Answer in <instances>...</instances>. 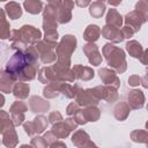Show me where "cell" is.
Returning a JSON list of instances; mask_svg holds the SVG:
<instances>
[{"mask_svg": "<svg viewBox=\"0 0 148 148\" xmlns=\"http://www.w3.org/2000/svg\"><path fill=\"white\" fill-rule=\"evenodd\" d=\"M147 20L140 14L138 13L136 10H132L130 13L126 14V16L124 17V22H125V25L132 28V30L135 32H138L140 29H141V25L146 22Z\"/></svg>", "mask_w": 148, "mask_h": 148, "instance_id": "cell-14", "label": "cell"}, {"mask_svg": "<svg viewBox=\"0 0 148 148\" xmlns=\"http://www.w3.org/2000/svg\"><path fill=\"white\" fill-rule=\"evenodd\" d=\"M101 117V110L96 106H84L83 109L80 108V110H77L74 114H73V119L76 121L77 125H84L88 121H97Z\"/></svg>", "mask_w": 148, "mask_h": 148, "instance_id": "cell-6", "label": "cell"}, {"mask_svg": "<svg viewBox=\"0 0 148 148\" xmlns=\"http://www.w3.org/2000/svg\"><path fill=\"white\" fill-rule=\"evenodd\" d=\"M15 82L16 80L5 68H0V91L1 92H6V94L12 92Z\"/></svg>", "mask_w": 148, "mask_h": 148, "instance_id": "cell-21", "label": "cell"}, {"mask_svg": "<svg viewBox=\"0 0 148 148\" xmlns=\"http://www.w3.org/2000/svg\"><path fill=\"white\" fill-rule=\"evenodd\" d=\"M10 35V24L6 18L5 9L0 8V39H7Z\"/></svg>", "mask_w": 148, "mask_h": 148, "instance_id": "cell-30", "label": "cell"}, {"mask_svg": "<svg viewBox=\"0 0 148 148\" xmlns=\"http://www.w3.org/2000/svg\"><path fill=\"white\" fill-rule=\"evenodd\" d=\"M72 71L74 73L75 80H81V81H89L95 76V72L91 67L83 66V65H74L72 67Z\"/></svg>", "mask_w": 148, "mask_h": 148, "instance_id": "cell-22", "label": "cell"}, {"mask_svg": "<svg viewBox=\"0 0 148 148\" xmlns=\"http://www.w3.org/2000/svg\"><path fill=\"white\" fill-rule=\"evenodd\" d=\"M72 143L75 147L82 148V147H94L96 146L91 140L89 134L83 131V130H77L76 132H74V134L72 135Z\"/></svg>", "mask_w": 148, "mask_h": 148, "instance_id": "cell-19", "label": "cell"}, {"mask_svg": "<svg viewBox=\"0 0 148 148\" xmlns=\"http://www.w3.org/2000/svg\"><path fill=\"white\" fill-rule=\"evenodd\" d=\"M124 23V17L118 13L117 9H109L106 17H105V24L114 28H121Z\"/></svg>", "mask_w": 148, "mask_h": 148, "instance_id": "cell-24", "label": "cell"}, {"mask_svg": "<svg viewBox=\"0 0 148 148\" xmlns=\"http://www.w3.org/2000/svg\"><path fill=\"white\" fill-rule=\"evenodd\" d=\"M57 44L58 43H49V42L40 40V39L34 44L35 49L37 50L38 58H39L42 64L50 65V64H53L56 61V59H57V54H56Z\"/></svg>", "mask_w": 148, "mask_h": 148, "instance_id": "cell-5", "label": "cell"}, {"mask_svg": "<svg viewBox=\"0 0 148 148\" xmlns=\"http://www.w3.org/2000/svg\"><path fill=\"white\" fill-rule=\"evenodd\" d=\"M24 9L32 15H37L43 10V2L40 0H24Z\"/></svg>", "mask_w": 148, "mask_h": 148, "instance_id": "cell-31", "label": "cell"}, {"mask_svg": "<svg viewBox=\"0 0 148 148\" xmlns=\"http://www.w3.org/2000/svg\"><path fill=\"white\" fill-rule=\"evenodd\" d=\"M146 57H147V50H145V51H143L142 56H141V57H140V59H139L143 65H146Z\"/></svg>", "mask_w": 148, "mask_h": 148, "instance_id": "cell-48", "label": "cell"}, {"mask_svg": "<svg viewBox=\"0 0 148 148\" xmlns=\"http://www.w3.org/2000/svg\"><path fill=\"white\" fill-rule=\"evenodd\" d=\"M13 126H15V125H14L12 118L9 117V114L6 111L0 110V133L2 134L3 131H6L7 128L13 127Z\"/></svg>", "mask_w": 148, "mask_h": 148, "instance_id": "cell-33", "label": "cell"}, {"mask_svg": "<svg viewBox=\"0 0 148 148\" xmlns=\"http://www.w3.org/2000/svg\"><path fill=\"white\" fill-rule=\"evenodd\" d=\"M77 40L73 35H65L57 44V65L62 68H71V57L76 49Z\"/></svg>", "mask_w": 148, "mask_h": 148, "instance_id": "cell-3", "label": "cell"}, {"mask_svg": "<svg viewBox=\"0 0 148 148\" xmlns=\"http://www.w3.org/2000/svg\"><path fill=\"white\" fill-rule=\"evenodd\" d=\"M42 37V31L32 25L24 24L20 29L10 30L9 39L12 42H22L27 46L34 45L36 42H38Z\"/></svg>", "mask_w": 148, "mask_h": 148, "instance_id": "cell-4", "label": "cell"}, {"mask_svg": "<svg viewBox=\"0 0 148 148\" xmlns=\"http://www.w3.org/2000/svg\"><path fill=\"white\" fill-rule=\"evenodd\" d=\"M30 146L31 147H36V148H46V147H49V145L45 141L44 136H38V135L37 136H35V135L32 136Z\"/></svg>", "mask_w": 148, "mask_h": 148, "instance_id": "cell-37", "label": "cell"}, {"mask_svg": "<svg viewBox=\"0 0 148 148\" xmlns=\"http://www.w3.org/2000/svg\"><path fill=\"white\" fill-rule=\"evenodd\" d=\"M44 139H45V141L47 142L49 147H50V145H51V143H53L54 141L59 140V139H57V138H56V136L52 134V132H51V131H49V132H46V133L44 134Z\"/></svg>", "mask_w": 148, "mask_h": 148, "instance_id": "cell-43", "label": "cell"}, {"mask_svg": "<svg viewBox=\"0 0 148 148\" xmlns=\"http://www.w3.org/2000/svg\"><path fill=\"white\" fill-rule=\"evenodd\" d=\"M83 53L87 56L88 61L92 66H98L102 62V54L98 50V46L95 43H87L83 45Z\"/></svg>", "mask_w": 148, "mask_h": 148, "instance_id": "cell-15", "label": "cell"}, {"mask_svg": "<svg viewBox=\"0 0 148 148\" xmlns=\"http://www.w3.org/2000/svg\"><path fill=\"white\" fill-rule=\"evenodd\" d=\"M135 10L147 20L148 18V0H139L135 5Z\"/></svg>", "mask_w": 148, "mask_h": 148, "instance_id": "cell-35", "label": "cell"}, {"mask_svg": "<svg viewBox=\"0 0 148 148\" xmlns=\"http://www.w3.org/2000/svg\"><path fill=\"white\" fill-rule=\"evenodd\" d=\"M50 147H51V148H54V147H65V148H66V143H64V142L57 140V141H54L53 143H51Z\"/></svg>", "mask_w": 148, "mask_h": 148, "instance_id": "cell-45", "label": "cell"}, {"mask_svg": "<svg viewBox=\"0 0 148 148\" xmlns=\"http://www.w3.org/2000/svg\"><path fill=\"white\" fill-rule=\"evenodd\" d=\"M121 1H123V0H108L109 5H110V6H113V7H116V6L120 5V3H121Z\"/></svg>", "mask_w": 148, "mask_h": 148, "instance_id": "cell-46", "label": "cell"}, {"mask_svg": "<svg viewBox=\"0 0 148 148\" xmlns=\"http://www.w3.org/2000/svg\"><path fill=\"white\" fill-rule=\"evenodd\" d=\"M3 105H5V96L0 92V109H1Z\"/></svg>", "mask_w": 148, "mask_h": 148, "instance_id": "cell-49", "label": "cell"}, {"mask_svg": "<svg viewBox=\"0 0 148 148\" xmlns=\"http://www.w3.org/2000/svg\"><path fill=\"white\" fill-rule=\"evenodd\" d=\"M101 35L105 39L110 40L111 43H121L125 39L120 28H114V27H110V25H106V24L102 28Z\"/></svg>", "mask_w": 148, "mask_h": 148, "instance_id": "cell-18", "label": "cell"}, {"mask_svg": "<svg viewBox=\"0 0 148 148\" xmlns=\"http://www.w3.org/2000/svg\"><path fill=\"white\" fill-rule=\"evenodd\" d=\"M141 83V77L139 75H131L128 77V84L132 87H136Z\"/></svg>", "mask_w": 148, "mask_h": 148, "instance_id": "cell-41", "label": "cell"}, {"mask_svg": "<svg viewBox=\"0 0 148 148\" xmlns=\"http://www.w3.org/2000/svg\"><path fill=\"white\" fill-rule=\"evenodd\" d=\"M61 1H62V0H47V3H49V5H52V6L58 7V6L61 3Z\"/></svg>", "mask_w": 148, "mask_h": 148, "instance_id": "cell-47", "label": "cell"}, {"mask_svg": "<svg viewBox=\"0 0 148 148\" xmlns=\"http://www.w3.org/2000/svg\"><path fill=\"white\" fill-rule=\"evenodd\" d=\"M73 0H62L57 7V21L59 24L68 23L72 20V10L74 8Z\"/></svg>", "mask_w": 148, "mask_h": 148, "instance_id": "cell-13", "label": "cell"}, {"mask_svg": "<svg viewBox=\"0 0 148 148\" xmlns=\"http://www.w3.org/2000/svg\"><path fill=\"white\" fill-rule=\"evenodd\" d=\"M75 5L83 8V7H87L90 5V0H75Z\"/></svg>", "mask_w": 148, "mask_h": 148, "instance_id": "cell-44", "label": "cell"}, {"mask_svg": "<svg viewBox=\"0 0 148 148\" xmlns=\"http://www.w3.org/2000/svg\"><path fill=\"white\" fill-rule=\"evenodd\" d=\"M80 105L76 103V102H72L67 108H66V113L68 114V116H73L77 110H80Z\"/></svg>", "mask_w": 148, "mask_h": 148, "instance_id": "cell-40", "label": "cell"}, {"mask_svg": "<svg viewBox=\"0 0 148 148\" xmlns=\"http://www.w3.org/2000/svg\"><path fill=\"white\" fill-rule=\"evenodd\" d=\"M49 123L50 124H57V123H59V121H61V120H64V118H62V116H61V113L59 112V111H53V112H51L50 114H49Z\"/></svg>", "mask_w": 148, "mask_h": 148, "instance_id": "cell-39", "label": "cell"}, {"mask_svg": "<svg viewBox=\"0 0 148 148\" xmlns=\"http://www.w3.org/2000/svg\"><path fill=\"white\" fill-rule=\"evenodd\" d=\"M97 1H102V2H103V1H104V0H97Z\"/></svg>", "mask_w": 148, "mask_h": 148, "instance_id": "cell-51", "label": "cell"}, {"mask_svg": "<svg viewBox=\"0 0 148 148\" xmlns=\"http://www.w3.org/2000/svg\"><path fill=\"white\" fill-rule=\"evenodd\" d=\"M29 108H30V111L34 113H42V112L49 111L50 103L46 99L35 95V96H31L29 99Z\"/></svg>", "mask_w": 148, "mask_h": 148, "instance_id": "cell-20", "label": "cell"}, {"mask_svg": "<svg viewBox=\"0 0 148 148\" xmlns=\"http://www.w3.org/2000/svg\"><path fill=\"white\" fill-rule=\"evenodd\" d=\"M131 139L134 142L139 143H148V132L146 130H134L131 133Z\"/></svg>", "mask_w": 148, "mask_h": 148, "instance_id": "cell-34", "label": "cell"}, {"mask_svg": "<svg viewBox=\"0 0 148 148\" xmlns=\"http://www.w3.org/2000/svg\"><path fill=\"white\" fill-rule=\"evenodd\" d=\"M98 74H99V79L102 80V82L104 84H109V86H112L114 88H119L120 87V80L118 77V75L116 74V72L113 69H110V68H101L98 71Z\"/></svg>", "mask_w": 148, "mask_h": 148, "instance_id": "cell-17", "label": "cell"}, {"mask_svg": "<svg viewBox=\"0 0 148 148\" xmlns=\"http://www.w3.org/2000/svg\"><path fill=\"white\" fill-rule=\"evenodd\" d=\"M146 79H147V76L145 75V76L142 77V80H141V84L143 86V88H147V87H148V86H147V80H146Z\"/></svg>", "mask_w": 148, "mask_h": 148, "instance_id": "cell-50", "label": "cell"}, {"mask_svg": "<svg viewBox=\"0 0 148 148\" xmlns=\"http://www.w3.org/2000/svg\"><path fill=\"white\" fill-rule=\"evenodd\" d=\"M105 9H106V7H105L104 2L95 1V2L90 3V6H89V14L94 18H99V17H102L104 15Z\"/></svg>", "mask_w": 148, "mask_h": 148, "instance_id": "cell-32", "label": "cell"}, {"mask_svg": "<svg viewBox=\"0 0 148 148\" xmlns=\"http://www.w3.org/2000/svg\"><path fill=\"white\" fill-rule=\"evenodd\" d=\"M0 1H6V0H0Z\"/></svg>", "mask_w": 148, "mask_h": 148, "instance_id": "cell-52", "label": "cell"}, {"mask_svg": "<svg viewBox=\"0 0 148 148\" xmlns=\"http://www.w3.org/2000/svg\"><path fill=\"white\" fill-rule=\"evenodd\" d=\"M102 53L106 60V64L116 73L121 74L127 69V61L123 49L114 46L112 43H106L102 49Z\"/></svg>", "mask_w": 148, "mask_h": 148, "instance_id": "cell-2", "label": "cell"}, {"mask_svg": "<svg viewBox=\"0 0 148 148\" xmlns=\"http://www.w3.org/2000/svg\"><path fill=\"white\" fill-rule=\"evenodd\" d=\"M59 91L51 84V83H47L46 84V87L43 89V95H44V97L45 98H56V97H58L59 96Z\"/></svg>", "mask_w": 148, "mask_h": 148, "instance_id": "cell-36", "label": "cell"}, {"mask_svg": "<svg viewBox=\"0 0 148 148\" xmlns=\"http://www.w3.org/2000/svg\"><path fill=\"white\" fill-rule=\"evenodd\" d=\"M2 143L8 148H14L18 143V136L15 131V126L7 128L2 132Z\"/></svg>", "mask_w": 148, "mask_h": 148, "instance_id": "cell-23", "label": "cell"}, {"mask_svg": "<svg viewBox=\"0 0 148 148\" xmlns=\"http://www.w3.org/2000/svg\"><path fill=\"white\" fill-rule=\"evenodd\" d=\"M75 102L84 108V106H92V105H97L99 103V98L96 96L95 91L92 88H88V89H81L79 91V94L75 96Z\"/></svg>", "mask_w": 148, "mask_h": 148, "instance_id": "cell-11", "label": "cell"}, {"mask_svg": "<svg viewBox=\"0 0 148 148\" xmlns=\"http://www.w3.org/2000/svg\"><path fill=\"white\" fill-rule=\"evenodd\" d=\"M38 59L37 50L30 45L24 51H15L7 61L5 69L16 81H31L37 75Z\"/></svg>", "mask_w": 148, "mask_h": 148, "instance_id": "cell-1", "label": "cell"}, {"mask_svg": "<svg viewBox=\"0 0 148 148\" xmlns=\"http://www.w3.org/2000/svg\"><path fill=\"white\" fill-rule=\"evenodd\" d=\"M126 50H127V52H128V54L131 57L136 58V59H140V57L142 56V53L145 51L142 45L138 40H134V39L128 40L126 43Z\"/></svg>", "mask_w": 148, "mask_h": 148, "instance_id": "cell-29", "label": "cell"}, {"mask_svg": "<svg viewBox=\"0 0 148 148\" xmlns=\"http://www.w3.org/2000/svg\"><path fill=\"white\" fill-rule=\"evenodd\" d=\"M12 92L18 99H25V98H28L29 92H30L29 83H25L24 81H17V82H15Z\"/></svg>", "mask_w": 148, "mask_h": 148, "instance_id": "cell-25", "label": "cell"}, {"mask_svg": "<svg viewBox=\"0 0 148 148\" xmlns=\"http://www.w3.org/2000/svg\"><path fill=\"white\" fill-rule=\"evenodd\" d=\"M58 31L57 29H53V30H47L45 31V35H44V40L45 42H49V43H57L58 40Z\"/></svg>", "mask_w": 148, "mask_h": 148, "instance_id": "cell-38", "label": "cell"}, {"mask_svg": "<svg viewBox=\"0 0 148 148\" xmlns=\"http://www.w3.org/2000/svg\"><path fill=\"white\" fill-rule=\"evenodd\" d=\"M130 112H131V108L128 106V104L126 102H118L113 109V116L119 121L126 120Z\"/></svg>", "mask_w": 148, "mask_h": 148, "instance_id": "cell-26", "label": "cell"}, {"mask_svg": "<svg viewBox=\"0 0 148 148\" xmlns=\"http://www.w3.org/2000/svg\"><path fill=\"white\" fill-rule=\"evenodd\" d=\"M96 96L108 103H114L117 102L119 95H118V91H117V88L112 87V86H109V84H103V86H97L95 88H92Z\"/></svg>", "mask_w": 148, "mask_h": 148, "instance_id": "cell-10", "label": "cell"}, {"mask_svg": "<svg viewBox=\"0 0 148 148\" xmlns=\"http://www.w3.org/2000/svg\"><path fill=\"white\" fill-rule=\"evenodd\" d=\"M101 36V28L96 24H89L84 32H83V38L88 43H95Z\"/></svg>", "mask_w": 148, "mask_h": 148, "instance_id": "cell-28", "label": "cell"}, {"mask_svg": "<svg viewBox=\"0 0 148 148\" xmlns=\"http://www.w3.org/2000/svg\"><path fill=\"white\" fill-rule=\"evenodd\" d=\"M25 111H28V106L24 102L22 101H16L12 104L10 109H9V113H10V118L14 123L15 126H20L24 123L25 120Z\"/></svg>", "mask_w": 148, "mask_h": 148, "instance_id": "cell-12", "label": "cell"}, {"mask_svg": "<svg viewBox=\"0 0 148 148\" xmlns=\"http://www.w3.org/2000/svg\"><path fill=\"white\" fill-rule=\"evenodd\" d=\"M24 132L29 135V136H34V135H38L40 133H43L49 125V119L42 114L37 116L34 118L32 121H25L22 124Z\"/></svg>", "mask_w": 148, "mask_h": 148, "instance_id": "cell-8", "label": "cell"}, {"mask_svg": "<svg viewBox=\"0 0 148 148\" xmlns=\"http://www.w3.org/2000/svg\"><path fill=\"white\" fill-rule=\"evenodd\" d=\"M57 21V7L52 5H46L43 9V29L44 31L53 30L58 28Z\"/></svg>", "mask_w": 148, "mask_h": 148, "instance_id": "cell-9", "label": "cell"}, {"mask_svg": "<svg viewBox=\"0 0 148 148\" xmlns=\"http://www.w3.org/2000/svg\"><path fill=\"white\" fill-rule=\"evenodd\" d=\"M145 101H146L145 94L139 89H133L127 95V104L133 110L142 109L145 105Z\"/></svg>", "mask_w": 148, "mask_h": 148, "instance_id": "cell-16", "label": "cell"}, {"mask_svg": "<svg viewBox=\"0 0 148 148\" xmlns=\"http://www.w3.org/2000/svg\"><path fill=\"white\" fill-rule=\"evenodd\" d=\"M76 127H77L76 121L73 118H67V119L61 120L57 124H53L52 128H51V132L57 139L62 140V139L67 138L72 131L76 130Z\"/></svg>", "mask_w": 148, "mask_h": 148, "instance_id": "cell-7", "label": "cell"}, {"mask_svg": "<svg viewBox=\"0 0 148 148\" xmlns=\"http://www.w3.org/2000/svg\"><path fill=\"white\" fill-rule=\"evenodd\" d=\"M3 9H5V13H6V14L9 16V18H12V20H17V18H20V17L22 16V13H23V10H22L20 3L15 2V1H9V2H7Z\"/></svg>", "mask_w": 148, "mask_h": 148, "instance_id": "cell-27", "label": "cell"}, {"mask_svg": "<svg viewBox=\"0 0 148 148\" xmlns=\"http://www.w3.org/2000/svg\"><path fill=\"white\" fill-rule=\"evenodd\" d=\"M121 32H123L124 38H127V39H130L131 37H133V35H134V31L132 30V28H130V27H127V25L123 27Z\"/></svg>", "mask_w": 148, "mask_h": 148, "instance_id": "cell-42", "label": "cell"}]
</instances>
